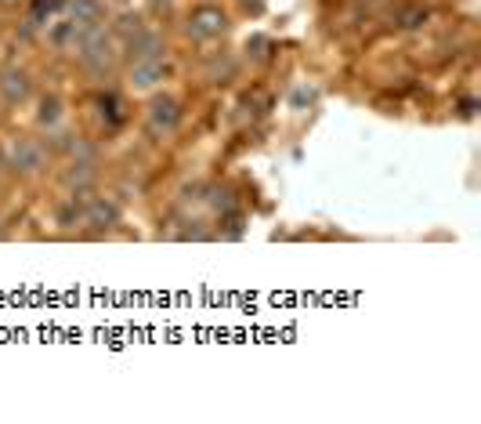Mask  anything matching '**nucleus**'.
<instances>
[{"mask_svg": "<svg viewBox=\"0 0 481 424\" xmlns=\"http://www.w3.org/2000/svg\"><path fill=\"white\" fill-rule=\"evenodd\" d=\"M0 167H8L12 175H22V178H37L44 167H47V149L37 142V138H12L8 149L0 152Z\"/></svg>", "mask_w": 481, "mask_h": 424, "instance_id": "f257e3e1", "label": "nucleus"}, {"mask_svg": "<svg viewBox=\"0 0 481 424\" xmlns=\"http://www.w3.org/2000/svg\"><path fill=\"white\" fill-rule=\"evenodd\" d=\"M228 12L225 8H218V4H210V0H203V4H196L188 12V19H185V37L192 40V44H210V40H218V37H225L228 33Z\"/></svg>", "mask_w": 481, "mask_h": 424, "instance_id": "f03ea898", "label": "nucleus"}, {"mask_svg": "<svg viewBox=\"0 0 481 424\" xmlns=\"http://www.w3.org/2000/svg\"><path fill=\"white\" fill-rule=\"evenodd\" d=\"M145 120H149V131H152L156 138L174 134L177 124H181V106H177V99H174V95H152V102H149V109H145Z\"/></svg>", "mask_w": 481, "mask_h": 424, "instance_id": "7ed1b4c3", "label": "nucleus"}, {"mask_svg": "<svg viewBox=\"0 0 481 424\" xmlns=\"http://www.w3.org/2000/svg\"><path fill=\"white\" fill-rule=\"evenodd\" d=\"M33 99V76L22 65L0 69V102L4 106H26Z\"/></svg>", "mask_w": 481, "mask_h": 424, "instance_id": "20e7f679", "label": "nucleus"}, {"mask_svg": "<svg viewBox=\"0 0 481 424\" xmlns=\"http://www.w3.org/2000/svg\"><path fill=\"white\" fill-rule=\"evenodd\" d=\"M163 51H167V40L156 33V30H142V33H134L131 40H124V58L134 65V62H156V58H163Z\"/></svg>", "mask_w": 481, "mask_h": 424, "instance_id": "39448f33", "label": "nucleus"}, {"mask_svg": "<svg viewBox=\"0 0 481 424\" xmlns=\"http://www.w3.org/2000/svg\"><path fill=\"white\" fill-rule=\"evenodd\" d=\"M83 225L94 229V236H102L109 229L120 225V203L109 200V196H87V214H83Z\"/></svg>", "mask_w": 481, "mask_h": 424, "instance_id": "423d86ee", "label": "nucleus"}, {"mask_svg": "<svg viewBox=\"0 0 481 424\" xmlns=\"http://www.w3.org/2000/svg\"><path fill=\"white\" fill-rule=\"evenodd\" d=\"M94 178H99V163H83V160H73L65 171H62V189L65 193H90L94 189Z\"/></svg>", "mask_w": 481, "mask_h": 424, "instance_id": "0eeeda50", "label": "nucleus"}, {"mask_svg": "<svg viewBox=\"0 0 481 424\" xmlns=\"http://www.w3.org/2000/svg\"><path fill=\"white\" fill-rule=\"evenodd\" d=\"M167 65H163V58H156V62H134L131 65V76H127V83L134 91H152V88H159V83L167 80Z\"/></svg>", "mask_w": 481, "mask_h": 424, "instance_id": "6e6552de", "label": "nucleus"}, {"mask_svg": "<svg viewBox=\"0 0 481 424\" xmlns=\"http://www.w3.org/2000/svg\"><path fill=\"white\" fill-rule=\"evenodd\" d=\"M94 109H99V120H102L106 134H113V131H120V127L127 124V106H124V99H120V95H113V91L99 95Z\"/></svg>", "mask_w": 481, "mask_h": 424, "instance_id": "1a4fd4ad", "label": "nucleus"}, {"mask_svg": "<svg viewBox=\"0 0 481 424\" xmlns=\"http://www.w3.org/2000/svg\"><path fill=\"white\" fill-rule=\"evenodd\" d=\"M65 12L80 30H90L106 22V0H69Z\"/></svg>", "mask_w": 481, "mask_h": 424, "instance_id": "9d476101", "label": "nucleus"}, {"mask_svg": "<svg viewBox=\"0 0 481 424\" xmlns=\"http://www.w3.org/2000/svg\"><path fill=\"white\" fill-rule=\"evenodd\" d=\"M87 214V193H69L58 207H55V225L58 229H80Z\"/></svg>", "mask_w": 481, "mask_h": 424, "instance_id": "9b49d317", "label": "nucleus"}, {"mask_svg": "<svg viewBox=\"0 0 481 424\" xmlns=\"http://www.w3.org/2000/svg\"><path fill=\"white\" fill-rule=\"evenodd\" d=\"M65 4L69 0H33V8H30V26H26V33L30 30H37V26H47V22H55V15L58 12H65Z\"/></svg>", "mask_w": 481, "mask_h": 424, "instance_id": "f8f14e48", "label": "nucleus"}, {"mask_svg": "<svg viewBox=\"0 0 481 424\" xmlns=\"http://www.w3.org/2000/svg\"><path fill=\"white\" fill-rule=\"evenodd\" d=\"M62 120H65V102L58 95H44L40 99V109H37V124L47 127V131H55Z\"/></svg>", "mask_w": 481, "mask_h": 424, "instance_id": "ddd939ff", "label": "nucleus"}, {"mask_svg": "<svg viewBox=\"0 0 481 424\" xmlns=\"http://www.w3.org/2000/svg\"><path fill=\"white\" fill-rule=\"evenodd\" d=\"M243 225H246V214H243L239 207H228V211H221V218H218V236H221V239H239V236H243Z\"/></svg>", "mask_w": 481, "mask_h": 424, "instance_id": "4468645a", "label": "nucleus"}, {"mask_svg": "<svg viewBox=\"0 0 481 424\" xmlns=\"http://www.w3.org/2000/svg\"><path fill=\"white\" fill-rule=\"evenodd\" d=\"M427 19H431V12L427 8H406L399 19H395V30H402V33H413V30H420V26H427Z\"/></svg>", "mask_w": 481, "mask_h": 424, "instance_id": "2eb2a0df", "label": "nucleus"}, {"mask_svg": "<svg viewBox=\"0 0 481 424\" xmlns=\"http://www.w3.org/2000/svg\"><path fill=\"white\" fill-rule=\"evenodd\" d=\"M145 30V22H142V15H134V12H124L116 22H113V37H120V40H131L134 33H142Z\"/></svg>", "mask_w": 481, "mask_h": 424, "instance_id": "dca6fc26", "label": "nucleus"}, {"mask_svg": "<svg viewBox=\"0 0 481 424\" xmlns=\"http://www.w3.org/2000/svg\"><path fill=\"white\" fill-rule=\"evenodd\" d=\"M185 225H188V229L177 232L181 239H210V236H214L210 229H203V221H185Z\"/></svg>", "mask_w": 481, "mask_h": 424, "instance_id": "f3484780", "label": "nucleus"}, {"mask_svg": "<svg viewBox=\"0 0 481 424\" xmlns=\"http://www.w3.org/2000/svg\"><path fill=\"white\" fill-rule=\"evenodd\" d=\"M145 4H149V12H152V15H170L177 0H145Z\"/></svg>", "mask_w": 481, "mask_h": 424, "instance_id": "a211bd4d", "label": "nucleus"}, {"mask_svg": "<svg viewBox=\"0 0 481 424\" xmlns=\"http://www.w3.org/2000/svg\"><path fill=\"white\" fill-rule=\"evenodd\" d=\"M239 4H243L246 12H261V8H264V0H239Z\"/></svg>", "mask_w": 481, "mask_h": 424, "instance_id": "6ab92c4d", "label": "nucleus"}, {"mask_svg": "<svg viewBox=\"0 0 481 424\" xmlns=\"http://www.w3.org/2000/svg\"><path fill=\"white\" fill-rule=\"evenodd\" d=\"M0 113H4V109H0Z\"/></svg>", "mask_w": 481, "mask_h": 424, "instance_id": "aec40b11", "label": "nucleus"}]
</instances>
